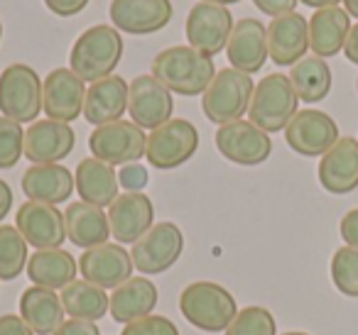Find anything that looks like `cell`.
<instances>
[{
    "mask_svg": "<svg viewBox=\"0 0 358 335\" xmlns=\"http://www.w3.org/2000/svg\"><path fill=\"white\" fill-rule=\"evenodd\" d=\"M120 335H179L177 325L167 315H145L133 323H128Z\"/></svg>",
    "mask_w": 358,
    "mask_h": 335,
    "instance_id": "cell-37",
    "label": "cell"
},
{
    "mask_svg": "<svg viewBox=\"0 0 358 335\" xmlns=\"http://www.w3.org/2000/svg\"><path fill=\"white\" fill-rule=\"evenodd\" d=\"M133 257L120 245H99L79 257V271L86 281L101 289H118L133 276Z\"/></svg>",
    "mask_w": 358,
    "mask_h": 335,
    "instance_id": "cell-17",
    "label": "cell"
},
{
    "mask_svg": "<svg viewBox=\"0 0 358 335\" xmlns=\"http://www.w3.org/2000/svg\"><path fill=\"white\" fill-rule=\"evenodd\" d=\"M0 40H3V22H0Z\"/></svg>",
    "mask_w": 358,
    "mask_h": 335,
    "instance_id": "cell-50",
    "label": "cell"
},
{
    "mask_svg": "<svg viewBox=\"0 0 358 335\" xmlns=\"http://www.w3.org/2000/svg\"><path fill=\"white\" fill-rule=\"evenodd\" d=\"M309 50V22L299 13L273 17L268 25V54L278 66H294Z\"/></svg>",
    "mask_w": 358,
    "mask_h": 335,
    "instance_id": "cell-21",
    "label": "cell"
},
{
    "mask_svg": "<svg viewBox=\"0 0 358 335\" xmlns=\"http://www.w3.org/2000/svg\"><path fill=\"white\" fill-rule=\"evenodd\" d=\"M59 299L71 318L91 320V323L103 318L110 308V296L101 286L91 284L86 279H74L69 286H64Z\"/></svg>",
    "mask_w": 358,
    "mask_h": 335,
    "instance_id": "cell-31",
    "label": "cell"
},
{
    "mask_svg": "<svg viewBox=\"0 0 358 335\" xmlns=\"http://www.w3.org/2000/svg\"><path fill=\"white\" fill-rule=\"evenodd\" d=\"M174 100L172 91H167L155 76H138L130 84L128 113L133 123L143 130H157L167 120H172Z\"/></svg>",
    "mask_w": 358,
    "mask_h": 335,
    "instance_id": "cell-14",
    "label": "cell"
},
{
    "mask_svg": "<svg viewBox=\"0 0 358 335\" xmlns=\"http://www.w3.org/2000/svg\"><path fill=\"white\" fill-rule=\"evenodd\" d=\"M76 133L69 123L57 120H35L25 130V157L35 164H57L71 154Z\"/></svg>",
    "mask_w": 358,
    "mask_h": 335,
    "instance_id": "cell-20",
    "label": "cell"
},
{
    "mask_svg": "<svg viewBox=\"0 0 358 335\" xmlns=\"http://www.w3.org/2000/svg\"><path fill=\"white\" fill-rule=\"evenodd\" d=\"M45 81L27 64H10L0 71V113L15 123H35L42 113Z\"/></svg>",
    "mask_w": 358,
    "mask_h": 335,
    "instance_id": "cell-6",
    "label": "cell"
},
{
    "mask_svg": "<svg viewBox=\"0 0 358 335\" xmlns=\"http://www.w3.org/2000/svg\"><path fill=\"white\" fill-rule=\"evenodd\" d=\"M15 228L37 250H57L66 240L64 213L52 203L25 201L17 208Z\"/></svg>",
    "mask_w": 358,
    "mask_h": 335,
    "instance_id": "cell-13",
    "label": "cell"
},
{
    "mask_svg": "<svg viewBox=\"0 0 358 335\" xmlns=\"http://www.w3.org/2000/svg\"><path fill=\"white\" fill-rule=\"evenodd\" d=\"M118 184L125 188L128 193H140L148 186V169L143 164H125L118 172Z\"/></svg>",
    "mask_w": 358,
    "mask_h": 335,
    "instance_id": "cell-38",
    "label": "cell"
},
{
    "mask_svg": "<svg viewBox=\"0 0 358 335\" xmlns=\"http://www.w3.org/2000/svg\"><path fill=\"white\" fill-rule=\"evenodd\" d=\"M89 149L96 159L110 164V167H115V164L125 167V164H135L145 157L148 135L135 123L115 120V123L101 125V128H96L91 133Z\"/></svg>",
    "mask_w": 358,
    "mask_h": 335,
    "instance_id": "cell-8",
    "label": "cell"
},
{
    "mask_svg": "<svg viewBox=\"0 0 358 335\" xmlns=\"http://www.w3.org/2000/svg\"><path fill=\"white\" fill-rule=\"evenodd\" d=\"M285 140L289 149L302 157H324L338 142V125L324 110H297L285 128Z\"/></svg>",
    "mask_w": 358,
    "mask_h": 335,
    "instance_id": "cell-10",
    "label": "cell"
},
{
    "mask_svg": "<svg viewBox=\"0 0 358 335\" xmlns=\"http://www.w3.org/2000/svg\"><path fill=\"white\" fill-rule=\"evenodd\" d=\"M185 250V235L174 223H155L138 242H135L133 252V265L143 274H162L174 262L182 257Z\"/></svg>",
    "mask_w": 358,
    "mask_h": 335,
    "instance_id": "cell-9",
    "label": "cell"
},
{
    "mask_svg": "<svg viewBox=\"0 0 358 335\" xmlns=\"http://www.w3.org/2000/svg\"><path fill=\"white\" fill-rule=\"evenodd\" d=\"M25 154V130L10 118H0V169H13Z\"/></svg>",
    "mask_w": 358,
    "mask_h": 335,
    "instance_id": "cell-36",
    "label": "cell"
},
{
    "mask_svg": "<svg viewBox=\"0 0 358 335\" xmlns=\"http://www.w3.org/2000/svg\"><path fill=\"white\" fill-rule=\"evenodd\" d=\"M282 335H309V333H299V330H289V333H282Z\"/></svg>",
    "mask_w": 358,
    "mask_h": 335,
    "instance_id": "cell-49",
    "label": "cell"
},
{
    "mask_svg": "<svg viewBox=\"0 0 358 335\" xmlns=\"http://www.w3.org/2000/svg\"><path fill=\"white\" fill-rule=\"evenodd\" d=\"M45 6L50 8V13H55L57 17H71L84 10V8L89 6V0H45Z\"/></svg>",
    "mask_w": 358,
    "mask_h": 335,
    "instance_id": "cell-42",
    "label": "cell"
},
{
    "mask_svg": "<svg viewBox=\"0 0 358 335\" xmlns=\"http://www.w3.org/2000/svg\"><path fill=\"white\" fill-rule=\"evenodd\" d=\"M152 76L177 96H204L214 81L216 69L211 57L201 54L189 45H182L162 50L155 57Z\"/></svg>",
    "mask_w": 358,
    "mask_h": 335,
    "instance_id": "cell-1",
    "label": "cell"
},
{
    "mask_svg": "<svg viewBox=\"0 0 358 335\" xmlns=\"http://www.w3.org/2000/svg\"><path fill=\"white\" fill-rule=\"evenodd\" d=\"M128 94L130 84H125V79H120V76H108V79L96 81L86 91L84 118L96 128L115 123L128 110Z\"/></svg>",
    "mask_w": 358,
    "mask_h": 335,
    "instance_id": "cell-23",
    "label": "cell"
},
{
    "mask_svg": "<svg viewBox=\"0 0 358 335\" xmlns=\"http://www.w3.org/2000/svg\"><path fill=\"white\" fill-rule=\"evenodd\" d=\"M27 240L15 225H0V279L13 281L27 267Z\"/></svg>",
    "mask_w": 358,
    "mask_h": 335,
    "instance_id": "cell-33",
    "label": "cell"
},
{
    "mask_svg": "<svg viewBox=\"0 0 358 335\" xmlns=\"http://www.w3.org/2000/svg\"><path fill=\"white\" fill-rule=\"evenodd\" d=\"M289 81L302 103H319L331 91V69L322 57H304L292 66Z\"/></svg>",
    "mask_w": 358,
    "mask_h": 335,
    "instance_id": "cell-32",
    "label": "cell"
},
{
    "mask_svg": "<svg viewBox=\"0 0 358 335\" xmlns=\"http://www.w3.org/2000/svg\"><path fill=\"white\" fill-rule=\"evenodd\" d=\"M343 54H346V59L351 61V64L358 66V25H353L351 32H348V40H346V47H343Z\"/></svg>",
    "mask_w": 358,
    "mask_h": 335,
    "instance_id": "cell-44",
    "label": "cell"
},
{
    "mask_svg": "<svg viewBox=\"0 0 358 335\" xmlns=\"http://www.w3.org/2000/svg\"><path fill=\"white\" fill-rule=\"evenodd\" d=\"M356 89H358V79H356Z\"/></svg>",
    "mask_w": 358,
    "mask_h": 335,
    "instance_id": "cell-51",
    "label": "cell"
},
{
    "mask_svg": "<svg viewBox=\"0 0 358 335\" xmlns=\"http://www.w3.org/2000/svg\"><path fill=\"white\" fill-rule=\"evenodd\" d=\"M253 79L238 69H219L209 89L201 96V108L211 123H236L250 108L253 98Z\"/></svg>",
    "mask_w": 358,
    "mask_h": 335,
    "instance_id": "cell-5",
    "label": "cell"
},
{
    "mask_svg": "<svg viewBox=\"0 0 358 335\" xmlns=\"http://www.w3.org/2000/svg\"><path fill=\"white\" fill-rule=\"evenodd\" d=\"M199 149V130L185 118H172L148 137V162L155 169H177L187 164Z\"/></svg>",
    "mask_w": 358,
    "mask_h": 335,
    "instance_id": "cell-7",
    "label": "cell"
},
{
    "mask_svg": "<svg viewBox=\"0 0 358 335\" xmlns=\"http://www.w3.org/2000/svg\"><path fill=\"white\" fill-rule=\"evenodd\" d=\"M348 32H351V15L346 10L338 6L322 8L309 20V50L322 59L336 57L346 47Z\"/></svg>",
    "mask_w": 358,
    "mask_h": 335,
    "instance_id": "cell-25",
    "label": "cell"
},
{
    "mask_svg": "<svg viewBox=\"0 0 358 335\" xmlns=\"http://www.w3.org/2000/svg\"><path fill=\"white\" fill-rule=\"evenodd\" d=\"M86 86L71 69H55L42 86V110L57 123H71L84 113Z\"/></svg>",
    "mask_w": 358,
    "mask_h": 335,
    "instance_id": "cell-15",
    "label": "cell"
},
{
    "mask_svg": "<svg viewBox=\"0 0 358 335\" xmlns=\"http://www.w3.org/2000/svg\"><path fill=\"white\" fill-rule=\"evenodd\" d=\"M74 174L62 164H32L22 174V191L30 201L40 203H64L74 193Z\"/></svg>",
    "mask_w": 358,
    "mask_h": 335,
    "instance_id": "cell-24",
    "label": "cell"
},
{
    "mask_svg": "<svg viewBox=\"0 0 358 335\" xmlns=\"http://www.w3.org/2000/svg\"><path fill=\"white\" fill-rule=\"evenodd\" d=\"M299 98L289 76L268 74L260 84H255L253 98H250L248 118L255 128L263 133H280L297 115Z\"/></svg>",
    "mask_w": 358,
    "mask_h": 335,
    "instance_id": "cell-4",
    "label": "cell"
},
{
    "mask_svg": "<svg viewBox=\"0 0 358 335\" xmlns=\"http://www.w3.org/2000/svg\"><path fill=\"white\" fill-rule=\"evenodd\" d=\"M52 335H101V330H99V325L91 323V320L66 318Z\"/></svg>",
    "mask_w": 358,
    "mask_h": 335,
    "instance_id": "cell-39",
    "label": "cell"
},
{
    "mask_svg": "<svg viewBox=\"0 0 358 335\" xmlns=\"http://www.w3.org/2000/svg\"><path fill=\"white\" fill-rule=\"evenodd\" d=\"M343 10H346L348 15L358 17V0H343Z\"/></svg>",
    "mask_w": 358,
    "mask_h": 335,
    "instance_id": "cell-47",
    "label": "cell"
},
{
    "mask_svg": "<svg viewBox=\"0 0 358 335\" xmlns=\"http://www.w3.org/2000/svg\"><path fill=\"white\" fill-rule=\"evenodd\" d=\"M179 311L194 328L206 333H226L238 315L234 294L214 281H194L187 286L179 296Z\"/></svg>",
    "mask_w": 358,
    "mask_h": 335,
    "instance_id": "cell-3",
    "label": "cell"
},
{
    "mask_svg": "<svg viewBox=\"0 0 358 335\" xmlns=\"http://www.w3.org/2000/svg\"><path fill=\"white\" fill-rule=\"evenodd\" d=\"M234 25L236 22L229 8L201 0L187 15V40H189V47H194L196 52L206 57H216L229 45Z\"/></svg>",
    "mask_w": 358,
    "mask_h": 335,
    "instance_id": "cell-12",
    "label": "cell"
},
{
    "mask_svg": "<svg viewBox=\"0 0 358 335\" xmlns=\"http://www.w3.org/2000/svg\"><path fill=\"white\" fill-rule=\"evenodd\" d=\"M319 184L329 193H351L358 188V140L338 137L319 162Z\"/></svg>",
    "mask_w": 358,
    "mask_h": 335,
    "instance_id": "cell-22",
    "label": "cell"
},
{
    "mask_svg": "<svg viewBox=\"0 0 358 335\" xmlns=\"http://www.w3.org/2000/svg\"><path fill=\"white\" fill-rule=\"evenodd\" d=\"M172 13V0H113L108 15L118 32L152 35L169 25Z\"/></svg>",
    "mask_w": 358,
    "mask_h": 335,
    "instance_id": "cell-16",
    "label": "cell"
},
{
    "mask_svg": "<svg viewBox=\"0 0 358 335\" xmlns=\"http://www.w3.org/2000/svg\"><path fill=\"white\" fill-rule=\"evenodd\" d=\"M76 191L81 201L91 203L96 208H106L118 198V174L110 164L101 162L96 157L81 159L76 167Z\"/></svg>",
    "mask_w": 358,
    "mask_h": 335,
    "instance_id": "cell-26",
    "label": "cell"
},
{
    "mask_svg": "<svg viewBox=\"0 0 358 335\" xmlns=\"http://www.w3.org/2000/svg\"><path fill=\"white\" fill-rule=\"evenodd\" d=\"M66 221V237L74 242L76 247H91L106 245V240L110 237V223L101 208L91 206V203L76 201L69 203V208L64 211Z\"/></svg>",
    "mask_w": 358,
    "mask_h": 335,
    "instance_id": "cell-28",
    "label": "cell"
},
{
    "mask_svg": "<svg viewBox=\"0 0 358 335\" xmlns=\"http://www.w3.org/2000/svg\"><path fill=\"white\" fill-rule=\"evenodd\" d=\"M226 57L231 61V69H238L243 74H255L268 61V27L255 17H243L234 25L226 45Z\"/></svg>",
    "mask_w": 358,
    "mask_h": 335,
    "instance_id": "cell-18",
    "label": "cell"
},
{
    "mask_svg": "<svg viewBox=\"0 0 358 335\" xmlns=\"http://www.w3.org/2000/svg\"><path fill=\"white\" fill-rule=\"evenodd\" d=\"M27 276L42 289H64L76 279V260L66 250H37L27 260Z\"/></svg>",
    "mask_w": 358,
    "mask_h": 335,
    "instance_id": "cell-30",
    "label": "cell"
},
{
    "mask_svg": "<svg viewBox=\"0 0 358 335\" xmlns=\"http://www.w3.org/2000/svg\"><path fill=\"white\" fill-rule=\"evenodd\" d=\"M108 223L110 235L118 242H138L150 228L155 225V206L150 196L140 193H120L113 203L108 206Z\"/></svg>",
    "mask_w": 358,
    "mask_h": 335,
    "instance_id": "cell-19",
    "label": "cell"
},
{
    "mask_svg": "<svg viewBox=\"0 0 358 335\" xmlns=\"http://www.w3.org/2000/svg\"><path fill=\"white\" fill-rule=\"evenodd\" d=\"M302 6H307V8H317V10H322V8H334V6H338L341 0H299Z\"/></svg>",
    "mask_w": 358,
    "mask_h": 335,
    "instance_id": "cell-46",
    "label": "cell"
},
{
    "mask_svg": "<svg viewBox=\"0 0 358 335\" xmlns=\"http://www.w3.org/2000/svg\"><path fill=\"white\" fill-rule=\"evenodd\" d=\"M253 3H255V8H258L260 13H265V15L282 17V15L294 13V8H297L299 0H253Z\"/></svg>",
    "mask_w": 358,
    "mask_h": 335,
    "instance_id": "cell-40",
    "label": "cell"
},
{
    "mask_svg": "<svg viewBox=\"0 0 358 335\" xmlns=\"http://www.w3.org/2000/svg\"><path fill=\"white\" fill-rule=\"evenodd\" d=\"M224 335H278V323L268 308L248 306V308L238 311V315L226 328Z\"/></svg>",
    "mask_w": 358,
    "mask_h": 335,
    "instance_id": "cell-35",
    "label": "cell"
},
{
    "mask_svg": "<svg viewBox=\"0 0 358 335\" xmlns=\"http://www.w3.org/2000/svg\"><path fill=\"white\" fill-rule=\"evenodd\" d=\"M10 208H13V188L0 179V221H6Z\"/></svg>",
    "mask_w": 358,
    "mask_h": 335,
    "instance_id": "cell-45",
    "label": "cell"
},
{
    "mask_svg": "<svg viewBox=\"0 0 358 335\" xmlns=\"http://www.w3.org/2000/svg\"><path fill=\"white\" fill-rule=\"evenodd\" d=\"M216 147L229 162L241 167H258L268 162L273 152V140L250 120H236L216 130Z\"/></svg>",
    "mask_w": 358,
    "mask_h": 335,
    "instance_id": "cell-11",
    "label": "cell"
},
{
    "mask_svg": "<svg viewBox=\"0 0 358 335\" xmlns=\"http://www.w3.org/2000/svg\"><path fill=\"white\" fill-rule=\"evenodd\" d=\"M204 3H214V6H236V3H241V0H204Z\"/></svg>",
    "mask_w": 358,
    "mask_h": 335,
    "instance_id": "cell-48",
    "label": "cell"
},
{
    "mask_svg": "<svg viewBox=\"0 0 358 335\" xmlns=\"http://www.w3.org/2000/svg\"><path fill=\"white\" fill-rule=\"evenodd\" d=\"M123 59V37L113 25H94L81 32L69 54V69L81 81L96 84L113 76L115 66Z\"/></svg>",
    "mask_w": 358,
    "mask_h": 335,
    "instance_id": "cell-2",
    "label": "cell"
},
{
    "mask_svg": "<svg viewBox=\"0 0 358 335\" xmlns=\"http://www.w3.org/2000/svg\"><path fill=\"white\" fill-rule=\"evenodd\" d=\"M338 232H341V240L346 242V247H353V250H358V208L348 211L346 216L341 218Z\"/></svg>",
    "mask_w": 358,
    "mask_h": 335,
    "instance_id": "cell-41",
    "label": "cell"
},
{
    "mask_svg": "<svg viewBox=\"0 0 358 335\" xmlns=\"http://www.w3.org/2000/svg\"><path fill=\"white\" fill-rule=\"evenodd\" d=\"M331 281L343 296L358 299V250L338 247L331 257Z\"/></svg>",
    "mask_w": 358,
    "mask_h": 335,
    "instance_id": "cell-34",
    "label": "cell"
},
{
    "mask_svg": "<svg viewBox=\"0 0 358 335\" xmlns=\"http://www.w3.org/2000/svg\"><path fill=\"white\" fill-rule=\"evenodd\" d=\"M157 286L145 276H130L125 284H120L118 289H113L110 296V315L118 323H133L138 318H145L155 311L157 306Z\"/></svg>",
    "mask_w": 358,
    "mask_h": 335,
    "instance_id": "cell-27",
    "label": "cell"
},
{
    "mask_svg": "<svg viewBox=\"0 0 358 335\" xmlns=\"http://www.w3.org/2000/svg\"><path fill=\"white\" fill-rule=\"evenodd\" d=\"M0 335H35L20 315H0Z\"/></svg>",
    "mask_w": 358,
    "mask_h": 335,
    "instance_id": "cell-43",
    "label": "cell"
},
{
    "mask_svg": "<svg viewBox=\"0 0 358 335\" xmlns=\"http://www.w3.org/2000/svg\"><path fill=\"white\" fill-rule=\"evenodd\" d=\"M64 306L62 299L50 289L30 286L20 296V318L32 328L37 335H52L64 323Z\"/></svg>",
    "mask_w": 358,
    "mask_h": 335,
    "instance_id": "cell-29",
    "label": "cell"
}]
</instances>
